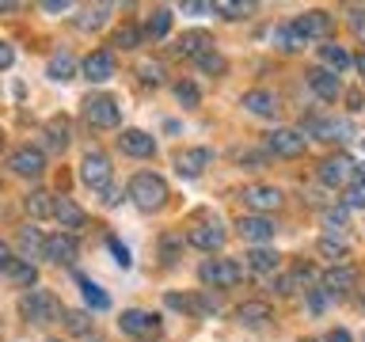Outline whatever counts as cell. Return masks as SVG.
Segmentation results:
<instances>
[{"instance_id": "29", "label": "cell", "mask_w": 365, "mask_h": 342, "mask_svg": "<svg viewBox=\"0 0 365 342\" xmlns=\"http://www.w3.org/2000/svg\"><path fill=\"white\" fill-rule=\"evenodd\" d=\"M4 278H8V281H16V285H27V289H31L34 278H38V270H34L27 259H11L8 266H4Z\"/></svg>"}, {"instance_id": "10", "label": "cell", "mask_w": 365, "mask_h": 342, "mask_svg": "<svg viewBox=\"0 0 365 342\" xmlns=\"http://www.w3.org/2000/svg\"><path fill=\"white\" fill-rule=\"evenodd\" d=\"M8 167L23 179H38L46 171V156H42V148H34V145H19L8 160Z\"/></svg>"}, {"instance_id": "17", "label": "cell", "mask_w": 365, "mask_h": 342, "mask_svg": "<svg viewBox=\"0 0 365 342\" xmlns=\"http://www.w3.org/2000/svg\"><path fill=\"white\" fill-rule=\"evenodd\" d=\"M240 107H247L251 114H259V118H274V114H278V95L267 88H255V91H244Z\"/></svg>"}, {"instance_id": "52", "label": "cell", "mask_w": 365, "mask_h": 342, "mask_svg": "<svg viewBox=\"0 0 365 342\" xmlns=\"http://www.w3.org/2000/svg\"><path fill=\"white\" fill-rule=\"evenodd\" d=\"M213 4H182V11H210Z\"/></svg>"}, {"instance_id": "21", "label": "cell", "mask_w": 365, "mask_h": 342, "mask_svg": "<svg viewBox=\"0 0 365 342\" xmlns=\"http://www.w3.org/2000/svg\"><path fill=\"white\" fill-rule=\"evenodd\" d=\"M187 239H190L194 247H202V251H217V247H225V228L217 224V221L213 224H194Z\"/></svg>"}, {"instance_id": "55", "label": "cell", "mask_w": 365, "mask_h": 342, "mask_svg": "<svg viewBox=\"0 0 365 342\" xmlns=\"http://www.w3.org/2000/svg\"><path fill=\"white\" fill-rule=\"evenodd\" d=\"M301 342H316V338H301Z\"/></svg>"}, {"instance_id": "40", "label": "cell", "mask_w": 365, "mask_h": 342, "mask_svg": "<svg viewBox=\"0 0 365 342\" xmlns=\"http://www.w3.org/2000/svg\"><path fill=\"white\" fill-rule=\"evenodd\" d=\"M137 73H141L145 84H164V61H141Z\"/></svg>"}, {"instance_id": "41", "label": "cell", "mask_w": 365, "mask_h": 342, "mask_svg": "<svg viewBox=\"0 0 365 342\" xmlns=\"http://www.w3.org/2000/svg\"><path fill=\"white\" fill-rule=\"evenodd\" d=\"M175 99L182 103V107H198L202 95H198V88H194L190 80H182V84H175Z\"/></svg>"}, {"instance_id": "25", "label": "cell", "mask_w": 365, "mask_h": 342, "mask_svg": "<svg viewBox=\"0 0 365 342\" xmlns=\"http://www.w3.org/2000/svg\"><path fill=\"white\" fill-rule=\"evenodd\" d=\"M53 217L61 221V228H84V209L73 198H53Z\"/></svg>"}, {"instance_id": "7", "label": "cell", "mask_w": 365, "mask_h": 342, "mask_svg": "<svg viewBox=\"0 0 365 342\" xmlns=\"http://www.w3.org/2000/svg\"><path fill=\"white\" fill-rule=\"evenodd\" d=\"M301 133L304 137H319V141H350L354 125L346 118H304Z\"/></svg>"}, {"instance_id": "49", "label": "cell", "mask_w": 365, "mask_h": 342, "mask_svg": "<svg viewBox=\"0 0 365 342\" xmlns=\"http://www.w3.org/2000/svg\"><path fill=\"white\" fill-rule=\"evenodd\" d=\"M327 342H350V331H342V327H331V331H327Z\"/></svg>"}, {"instance_id": "38", "label": "cell", "mask_w": 365, "mask_h": 342, "mask_svg": "<svg viewBox=\"0 0 365 342\" xmlns=\"http://www.w3.org/2000/svg\"><path fill=\"white\" fill-rule=\"evenodd\" d=\"M342 205H346V209H365V182H361V179H354L350 187H346V198H342Z\"/></svg>"}, {"instance_id": "16", "label": "cell", "mask_w": 365, "mask_h": 342, "mask_svg": "<svg viewBox=\"0 0 365 342\" xmlns=\"http://www.w3.org/2000/svg\"><path fill=\"white\" fill-rule=\"evenodd\" d=\"M354 285H358V270L346 266V262H339V266H331V270L324 274V293H327V296H339V293L354 289Z\"/></svg>"}, {"instance_id": "20", "label": "cell", "mask_w": 365, "mask_h": 342, "mask_svg": "<svg viewBox=\"0 0 365 342\" xmlns=\"http://www.w3.org/2000/svg\"><path fill=\"white\" fill-rule=\"evenodd\" d=\"M118 145H122V152H130V156H137V160H145V156L156 152V141H153L145 130H125V133L118 137Z\"/></svg>"}, {"instance_id": "56", "label": "cell", "mask_w": 365, "mask_h": 342, "mask_svg": "<svg viewBox=\"0 0 365 342\" xmlns=\"http://www.w3.org/2000/svg\"><path fill=\"white\" fill-rule=\"evenodd\" d=\"M50 342H57V338H50Z\"/></svg>"}, {"instance_id": "37", "label": "cell", "mask_w": 365, "mask_h": 342, "mask_svg": "<svg viewBox=\"0 0 365 342\" xmlns=\"http://www.w3.org/2000/svg\"><path fill=\"white\" fill-rule=\"evenodd\" d=\"M274 42H278L282 50H301V46H304V38L293 31V23H289V27H278V31H274Z\"/></svg>"}, {"instance_id": "22", "label": "cell", "mask_w": 365, "mask_h": 342, "mask_svg": "<svg viewBox=\"0 0 365 342\" xmlns=\"http://www.w3.org/2000/svg\"><path fill=\"white\" fill-rule=\"evenodd\" d=\"M175 50H179L182 57H194V61H198L202 53L213 50V34H210V31H187V34L179 38Z\"/></svg>"}, {"instance_id": "31", "label": "cell", "mask_w": 365, "mask_h": 342, "mask_svg": "<svg viewBox=\"0 0 365 342\" xmlns=\"http://www.w3.org/2000/svg\"><path fill=\"white\" fill-rule=\"evenodd\" d=\"M168 31H171V11L156 8L153 16H148V23H145V34H148V38H164Z\"/></svg>"}, {"instance_id": "11", "label": "cell", "mask_w": 365, "mask_h": 342, "mask_svg": "<svg viewBox=\"0 0 365 342\" xmlns=\"http://www.w3.org/2000/svg\"><path fill=\"white\" fill-rule=\"evenodd\" d=\"M236 228H240V236L247 239V244H255V247H262L267 239H274V221L270 217H262V213H247V217H240L236 221Z\"/></svg>"}, {"instance_id": "3", "label": "cell", "mask_w": 365, "mask_h": 342, "mask_svg": "<svg viewBox=\"0 0 365 342\" xmlns=\"http://www.w3.org/2000/svg\"><path fill=\"white\" fill-rule=\"evenodd\" d=\"M198 278L205 285H213V289H232V285L244 278V266H240L236 259H205Z\"/></svg>"}, {"instance_id": "5", "label": "cell", "mask_w": 365, "mask_h": 342, "mask_svg": "<svg viewBox=\"0 0 365 342\" xmlns=\"http://www.w3.org/2000/svg\"><path fill=\"white\" fill-rule=\"evenodd\" d=\"M80 179H84L91 190L107 194L110 190V160L103 156L99 148H88V156L80 160Z\"/></svg>"}, {"instance_id": "6", "label": "cell", "mask_w": 365, "mask_h": 342, "mask_svg": "<svg viewBox=\"0 0 365 342\" xmlns=\"http://www.w3.org/2000/svg\"><path fill=\"white\" fill-rule=\"evenodd\" d=\"M354 179H358V167H354V160L346 152L319 160V182H327V187H350Z\"/></svg>"}, {"instance_id": "8", "label": "cell", "mask_w": 365, "mask_h": 342, "mask_svg": "<svg viewBox=\"0 0 365 342\" xmlns=\"http://www.w3.org/2000/svg\"><path fill=\"white\" fill-rule=\"evenodd\" d=\"M118 327H122V335H130V338H156L160 335V316L141 312V308H125L118 316Z\"/></svg>"}, {"instance_id": "1", "label": "cell", "mask_w": 365, "mask_h": 342, "mask_svg": "<svg viewBox=\"0 0 365 342\" xmlns=\"http://www.w3.org/2000/svg\"><path fill=\"white\" fill-rule=\"evenodd\" d=\"M130 198L137 209H145V213H156L160 205L168 202V182L153 175V171H137V175L130 179Z\"/></svg>"}, {"instance_id": "30", "label": "cell", "mask_w": 365, "mask_h": 342, "mask_svg": "<svg viewBox=\"0 0 365 342\" xmlns=\"http://www.w3.org/2000/svg\"><path fill=\"white\" fill-rule=\"evenodd\" d=\"M46 73H50V80H73L76 76V61L68 53H53L50 65H46Z\"/></svg>"}, {"instance_id": "48", "label": "cell", "mask_w": 365, "mask_h": 342, "mask_svg": "<svg viewBox=\"0 0 365 342\" xmlns=\"http://www.w3.org/2000/svg\"><path fill=\"white\" fill-rule=\"evenodd\" d=\"M327 221H331V224H346V205H339V209H327Z\"/></svg>"}, {"instance_id": "28", "label": "cell", "mask_w": 365, "mask_h": 342, "mask_svg": "<svg viewBox=\"0 0 365 342\" xmlns=\"http://www.w3.org/2000/svg\"><path fill=\"white\" fill-rule=\"evenodd\" d=\"M23 205H27V213L34 217V221H46V217H53V194H46V190H31Z\"/></svg>"}, {"instance_id": "13", "label": "cell", "mask_w": 365, "mask_h": 342, "mask_svg": "<svg viewBox=\"0 0 365 342\" xmlns=\"http://www.w3.org/2000/svg\"><path fill=\"white\" fill-rule=\"evenodd\" d=\"M293 31L301 34V38H327L331 34V16L324 8H312V11H304V16H297L293 19Z\"/></svg>"}, {"instance_id": "2", "label": "cell", "mask_w": 365, "mask_h": 342, "mask_svg": "<svg viewBox=\"0 0 365 342\" xmlns=\"http://www.w3.org/2000/svg\"><path fill=\"white\" fill-rule=\"evenodd\" d=\"M19 312L27 323H53V319L65 316V308L50 289H31V293L19 296Z\"/></svg>"}, {"instance_id": "46", "label": "cell", "mask_w": 365, "mask_h": 342, "mask_svg": "<svg viewBox=\"0 0 365 342\" xmlns=\"http://www.w3.org/2000/svg\"><path fill=\"white\" fill-rule=\"evenodd\" d=\"M11 61H16V50H11V46L0 38V68H11Z\"/></svg>"}, {"instance_id": "44", "label": "cell", "mask_w": 365, "mask_h": 342, "mask_svg": "<svg viewBox=\"0 0 365 342\" xmlns=\"http://www.w3.org/2000/svg\"><path fill=\"white\" fill-rule=\"evenodd\" d=\"M107 244H110V251H114V262H118L122 270L130 266V262H133V259H130V247H125V244H118V239H114V236L107 239Z\"/></svg>"}, {"instance_id": "50", "label": "cell", "mask_w": 365, "mask_h": 342, "mask_svg": "<svg viewBox=\"0 0 365 342\" xmlns=\"http://www.w3.org/2000/svg\"><path fill=\"white\" fill-rule=\"evenodd\" d=\"M11 262V247H8V239H0V270H4Z\"/></svg>"}, {"instance_id": "32", "label": "cell", "mask_w": 365, "mask_h": 342, "mask_svg": "<svg viewBox=\"0 0 365 342\" xmlns=\"http://www.w3.org/2000/svg\"><path fill=\"white\" fill-rule=\"evenodd\" d=\"M80 289H84V301H88V308H96V312H103V308H110V296L99 289L91 278H80Z\"/></svg>"}, {"instance_id": "19", "label": "cell", "mask_w": 365, "mask_h": 342, "mask_svg": "<svg viewBox=\"0 0 365 342\" xmlns=\"http://www.w3.org/2000/svg\"><path fill=\"white\" fill-rule=\"evenodd\" d=\"M84 76L91 80V84L110 80V76H114V57H110V50H91V53L84 57Z\"/></svg>"}, {"instance_id": "54", "label": "cell", "mask_w": 365, "mask_h": 342, "mask_svg": "<svg viewBox=\"0 0 365 342\" xmlns=\"http://www.w3.org/2000/svg\"><path fill=\"white\" fill-rule=\"evenodd\" d=\"M0 152H4V130H0Z\"/></svg>"}, {"instance_id": "34", "label": "cell", "mask_w": 365, "mask_h": 342, "mask_svg": "<svg viewBox=\"0 0 365 342\" xmlns=\"http://www.w3.org/2000/svg\"><path fill=\"white\" fill-rule=\"evenodd\" d=\"M118 50H133L137 42H141V27H133V23H122L118 31H114V38H110Z\"/></svg>"}, {"instance_id": "26", "label": "cell", "mask_w": 365, "mask_h": 342, "mask_svg": "<svg viewBox=\"0 0 365 342\" xmlns=\"http://www.w3.org/2000/svg\"><path fill=\"white\" fill-rule=\"evenodd\" d=\"M19 251H23V259H42V251H46V236L38 232V228H19Z\"/></svg>"}, {"instance_id": "51", "label": "cell", "mask_w": 365, "mask_h": 342, "mask_svg": "<svg viewBox=\"0 0 365 342\" xmlns=\"http://www.w3.org/2000/svg\"><path fill=\"white\" fill-rule=\"evenodd\" d=\"M46 11H65L68 4H65V0H46V4H42Z\"/></svg>"}, {"instance_id": "45", "label": "cell", "mask_w": 365, "mask_h": 342, "mask_svg": "<svg viewBox=\"0 0 365 342\" xmlns=\"http://www.w3.org/2000/svg\"><path fill=\"white\" fill-rule=\"evenodd\" d=\"M103 11H107V8H96V11H88V16L76 19V23H80L84 31H88V27H99V23H103Z\"/></svg>"}, {"instance_id": "15", "label": "cell", "mask_w": 365, "mask_h": 342, "mask_svg": "<svg viewBox=\"0 0 365 342\" xmlns=\"http://www.w3.org/2000/svg\"><path fill=\"white\" fill-rule=\"evenodd\" d=\"M308 88L316 91L319 99H327V103H335L342 95V84H339V76L335 73H327V68H308Z\"/></svg>"}, {"instance_id": "39", "label": "cell", "mask_w": 365, "mask_h": 342, "mask_svg": "<svg viewBox=\"0 0 365 342\" xmlns=\"http://www.w3.org/2000/svg\"><path fill=\"white\" fill-rule=\"evenodd\" d=\"M319 255L342 259V255H346V239H342V236H324V239H319Z\"/></svg>"}, {"instance_id": "35", "label": "cell", "mask_w": 365, "mask_h": 342, "mask_svg": "<svg viewBox=\"0 0 365 342\" xmlns=\"http://www.w3.org/2000/svg\"><path fill=\"white\" fill-rule=\"evenodd\" d=\"M213 11H221V16H228V19H244V16H251L255 11V4H240V0H217L213 4Z\"/></svg>"}, {"instance_id": "18", "label": "cell", "mask_w": 365, "mask_h": 342, "mask_svg": "<svg viewBox=\"0 0 365 342\" xmlns=\"http://www.w3.org/2000/svg\"><path fill=\"white\" fill-rule=\"evenodd\" d=\"M205 164H210V148H182V152H175V171L187 179H198Z\"/></svg>"}, {"instance_id": "23", "label": "cell", "mask_w": 365, "mask_h": 342, "mask_svg": "<svg viewBox=\"0 0 365 342\" xmlns=\"http://www.w3.org/2000/svg\"><path fill=\"white\" fill-rule=\"evenodd\" d=\"M236 319L244 327H262V323H270V319H274V312H270L267 301H244L236 308Z\"/></svg>"}, {"instance_id": "36", "label": "cell", "mask_w": 365, "mask_h": 342, "mask_svg": "<svg viewBox=\"0 0 365 342\" xmlns=\"http://www.w3.org/2000/svg\"><path fill=\"white\" fill-rule=\"evenodd\" d=\"M65 327L73 331V335H88V331H91V316L80 312V308H73V312H65Z\"/></svg>"}, {"instance_id": "24", "label": "cell", "mask_w": 365, "mask_h": 342, "mask_svg": "<svg viewBox=\"0 0 365 342\" xmlns=\"http://www.w3.org/2000/svg\"><path fill=\"white\" fill-rule=\"evenodd\" d=\"M278 251H270V247H251L247 255H244V266L247 270H255V274H274L278 270Z\"/></svg>"}, {"instance_id": "33", "label": "cell", "mask_w": 365, "mask_h": 342, "mask_svg": "<svg viewBox=\"0 0 365 342\" xmlns=\"http://www.w3.org/2000/svg\"><path fill=\"white\" fill-rule=\"evenodd\" d=\"M46 137H50V148L61 152V148L68 145V118H50L46 122Z\"/></svg>"}, {"instance_id": "47", "label": "cell", "mask_w": 365, "mask_h": 342, "mask_svg": "<svg viewBox=\"0 0 365 342\" xmlns=\"http://www.w3.org/2000/svg\"><path fill=\"white\" fill-rule=\"evenodd\" d=\"M324 289H312V293H308V308H312V312H324Z\"/></svg>"}, {"instance_id": "53", "label": "cell", "mask_w": 365, "mask_h": 342, "mask_svg": "<svg viewBox=\"0 0 365 342\" xmlns=\"http://www.w3.org/2000/svg\"><path fill=\"white\" fill-rule=\"evenodd\" d=\"M354 65H358V73L365 76V53H361V57H354Z\"/></svg>"}, {"instance_id": "14", "label": "cell", "mask_w": 365, "mask_h": 342, "mask_svg": "<svg viewBox=\"0 0 365 342\" xmlns=\"http://www.w3.org/2000/svg\"><path fill=\"white\" fill-rule=\"evenodd\" d=\"M42 259L57 262V266H73V262H76V239L68 236V232H53V236H46V251H42Z\"/></svg>"}, {"instance_id": "43", "label": "cell", "mask_w": 365, "mask_h": 342, "mask_svg": "<svg viewBox=\"0 0 365 342\" xmlns=\"http://www.w3.org/2000/svg\"><path fill=\"white\" fill-rule=\"evenodd\" d=\"M190 308H194V312H202V316H210V312H217V308H221V301H217V296H194V301H190Z\"/></svg>"}, {"instance_id": "42", "label": "cell", "mask_w": 365, "mask_h": 342, "mask_svg": "<svg viewBox=\"0 0 365 342\" xmlns=\"http://www.w3.org/2000/svg\"><path fill=\"white\" fill-rule=\"evenodd\" d=\"M198 68H202V73H225V57L217 50H210V53L198 57Z\"/></svg>"}, {"instance_id": "27", "label": "cell", "mask_w": 365, "mask_h": 342, "mask_svg": "<svg viewBox=\"0 0 365 342\" xmlns=\"http://www.w3.org/2000/svg\"><path fill=\"white\" fill-rule=\"evenodd\" d=\"M319 57H324V68H327V73H335V76L350 65V53L342 50V46H335V42H324V46H319Z\"/></svg>"}, {"instance_id": "12", "label": "cell", "mask_w": 365, "mask_h": 342, "mask_svg": "<svg viewBox=\"0 0 365 342\" xmlns=\"http://www.w3.org/2000/svg\"><path fill=\"white\" fill-rule=\"evenodd\" d=\"M267 148H270L274 156L293 160V156L304 152V133L301 130H270L267 133Z\"/></svg>"}, {"instance_id": "9", "label": "cell", "mask_w": 365, "mask_h": 342, "mask_svg": "<svg viewBox=\"0 0 365 342\" xmlns=\"http://www.w3.org/2000/svg\"><path fill=\"white\" fill-rule=\"evenodd\" d=\"M240 198H244V205H247L251 213L267 217L270 209H278V205H282V190L278 187H267V182H251V187L240 190Z\"/></svg>"}, {"instance_id": "4", "label": "cell", "mask_w": 365, "mask_h": 342, "mask_svg": "<svg viewBox=\"0 0 365 342\" xmlns=\"http://www.w3.org/2000/svg\"><path fill=\"white\" fill-rule=\"evenodd\" d=\"M84 118L88 125H99V130H114L122 122V107L114 95H88L84 99Z\"/></svg>"}]
</instances>
